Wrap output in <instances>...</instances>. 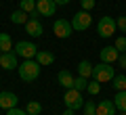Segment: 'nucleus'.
<instances>
[{"label":"nucleus","mask_w":126,"mask_h":115,"mask_svg":"<svg viewBox=\"0 0 126 115\" xmlns=\"http://www.w3.org/2000/svg\"><path fill=\"white\" fill-rule=\"evenodd\" d=\"M17 71H19V77H21L23 82H34V80H38V75H40V63H38L36 59H25V61L17 67Z\"/></svg>","instance_id":"1"},{"label":"nucleus","mask_w":126,"mask_h":115,"mask_svg":"<svg viewBox=\"0 0 126 115\" xmlns=\"http://www.w3.org/2000/svg\"><path fill=\"white\" fill-rule=\"evenodd\" d=\"M63 102H65V107H67V109L78 111V109H82V107H84L86 101L82 98V92H80V90L69 88V90H65V94H63Z\"/></svg>","instance_id":"2"},{"label":"nucleus","mask_w":126,"mask_h":115,"mask_svg":"<svg viewBox=\"0 0 126 115\" xmlns=\"http://www.w3.org/2000/svg\"><path fill=\"white\" fill-rule=\"evenodd\" d=\"M113 67L109 63H99V65H93V77L99 84H105V82H111L113 80Z\"/></svg>","instance_id":"3"},{"label":"nucleus","mask_w":126,"mask_h":115,"mask_svg":"<svg viewBox=\"0 0 126 115\" xmlns=\"http://www.w3.org/2000/svg\"><path fill=\"white\" fill-rule=\"evenodd\" d=\"M116 31H118V25H116V19L113 17H101L99 19V23H97V34L101 38H111Z\"/></svg>","instance_id":"4"},{"label":"nucleus","mask_w":126,"mask_h":115,"mask_svg":"<svg viewBox=\"0 0 126 115\" xmlns=\"http://www.w3.org/2000/svg\"><path fill=\"white\" fill-rule=\"evenodd\" d=\"M36 52H38V46L34 42H27V40H21L15 44V54L17 57H23V59H36Z\"/></svg>","instance_id":"5"},{"label":"nucleus","mask_w":126,"mask_h":115,"mask_svg":"<svg viewBox=\"0 0 126 115\" xmlns=\"http://www.w3.org/2000/svg\"><path fill=\"white\" fill-rule=\"evenodd\" d=\"M90 23H93V17H90L88 11H78V13L74 15V19H72L74 31H84V29H88Z\"/></svg>","instance_id":"6"},{"label":"nucleus","mask_w":126,"mask_h":115,"mask_svg":"<svg viewBox=\"0 0 126 115\" xmlns=\"http://www.w3.org/2000/svg\"><path fill=\"white\" fill-rule=\"evenodd\" d=\"M53 31H55V36H57V38H61V40L69 38V36L74 34L72 21H67V19H57V21L53 23Z\"/></svg>","instance_id":"7"},{"label":"nucleus","mask_w":126,"mask_h":115,"mask_svg":"<svg viewBox=\"0 0 126 115\" xmlns=\"http://www.w3.org/2000/svg\"><path fill=\"white\" fill-rule=\"evenodd\" d=\"M36 11L42 17H53L57 11V4H55V0H36Z\"/></svg>","instance_id":"8"},{"label":"nucleus","mask_w":126,"mask_h":115,"mask_svg":"<svg viewBox=\"0 0 126 115\" xmlns=\"http://www.w3.org/2000/svg\"><path fill=\"white\" fill-rule=\"evenodd\" d=\"M25 31L32 36V38H40L42 34H44V27H42V21L38 17H30L25 23Z\"/></svg>","instance_id":"9"},{"label":"nucleus","mask_w":126,"mask_h":115,"mask_svg":"<svg viewBox=\"0 0 126 115\" xmlns=\"http://www.w3.org/2000/svg\"><path fill=\"white\" fill-rule=\"evenodd\" d=\"M118 57H120V50H118L116 46H105V48H101V52H99L101 63H109V65L118 63Z\"/></svg>","instance_id":"10"},{"label":"nucleus","mask_w":126,"mask_h":115,"mask_svg":"<svg viewBox=\"0 0 126 115\" xmlns=\"http://www.w3.org/2000/svg\"><path fill=\"white\" fill-rule=\"evenodd\" d=\"M0 67L4 71H13V69H17L19 67V63H17V54L11 50V52H2L0 54Z\"/></svg>","instance_id":"11"},{"label":"nucleus","mask_w":126,"mask_h":115,"mask_svg":"<svg viewBox=\"0 0 126 115\" xmlns=\"http://www.w3.org/2000/svg\"><path fill=\"white\" fill-rule=\"evenodd\" d=\"M17 94L15 92H9V90H4V92H0V109H4V111H9V109H13V107H17Z\"/></svg>","instance_id":"12"},{"label":"nucleus","mask_w":126,"mask_h":115,"mask_svg":"<svg viewBox=\"0 0 126 115\" xmlns=\"http://www.w3.org/2000/svg\"><path fill=\"white\" fill-rule=\"evenodd\" d=\"M116 105H113V101H101L99 105H97V115H118L116 113Z\"/></svg>","instance_id":"13"},{"label":"nucleus","mask_w":126,"mask_h":115,"mask_svg":"<svg viewBox=\"0 0 126 115\" xmlns=\"http://www.w3.org/2000/svg\"><path fill=\"white\" fill-rule=\"evenodd\" d=\"M57 82H59V84H61V86H63L65 90L74 88V75L69 73V71H65V69H63V71H59V73H57Z\"/></svg>","instance_id":"14"},{"label":"nucleus","mask_w":126,"mask_h":115,"mask_svg":"<svg viewBox=\"0 0 126 115\" xmlns=\"http://www.w3.org/2000/svg\"><path fill=\"white\" fill-rule=\"evenodd\" d=\"M36 61L40 63V67L53 65V63H55V54L48 52V50H38V52H36Z\"/></svg>","instance_id":"15"},{"label":"nucleus","mask_w":126,"mask_h":115,"mask_svg":"<svg viewBox=\"0 0 126 115\" xmlns=\"http://www.w3.org/2000/svg\"><path fill=\"white\" fill-rule=\"evenodd\" d=\"M27 19H30V15H27L25 11H21V9H17V11L11 13V21H13L15 25H25Z\"/></svg>","instance_id":"16"},{"label":"nucleus","mask_w":126,"mask_h":115,"mask_svg":"<svg viewBox=\"0 0 126 115\" xmlns=\"http://www.w3.org/2000/svg\"><path fill=\"white\" fill-rule=\"evenodd\" d=\"M78 75H82L86 80L93 75V65H90V61H80L78 63Z\"/></svg>","instance_id":"17"},{"label":"nucleus","mask_w":126,"mask_h":115,"mask_svg":"<svg viewBox=\"0 0 126 115\" xmlns=\"http://www.w3.org/2000/svg\"><path fill=\"white\" fill-rule=\"evenodd\" d=\"M13 50V40L9 34H0V52H11Z\"/></svg>","instance_id":"18"},{"label":"nucleus","mask_w":126,"mask_h":115,"mask_svg":"<svg viewBox=\"0 0 126 115\" xmlns=\"http://www.w3.org/2000/svg\"><path fill=\"white\" fill-rule=\"evenodd\" d=\"M113 105H116L118 111H126V90H120L113 96Z\"/></svg>","instance_id":"19"},{"label":"nucleus","mask_w":126,"mask_h":115,"mask_svg":"<svg viewBox=\"0 0 126 115\" xmlns=\"http://www.w3.org/2000/svg\"><path fill=\"white\" fill-rule=\"evenodd\" d=\"M25 111H27L30 115H40V113H42V105H40L38 101H27Z\"/></svg>","instance_id":"20"},{"label":"nucleus","mask_w":126,"mask_h":115,"mask_svg":"<svg viewBox=\"0 0 126 115\" xmlns=\"http://www.w3.org/2000/svg\"><path fill=\"white\" fill-rule=\"evenodd\" d=\"M19 9L25 11L27 15L36 13V0H21V2H19Z\"/></svg>","instance_id":"21"},{"label":"nucleus","mask_w":126,"mask_h":115,"mask_svg":"<svg viewBox=\"0 0 126 115\" xmlns=\"http://www.w3.org/2000/svg\"><path fill=\"white\" fill-rule=\"evenodd\" d=\"M113 88L120 92V90H126V75H113Z\"/></svg>","instance_id":"22"},{"label":"nucleus","mask_w":126,"mask_h":115,"mask_svg":"<svg viewBox=\"0 0 126 115\" xmlns=\"http://www.w3.org/2000/svg\"><path fill=\"white\" fill-rule=\"evenodd\" d=\"M86 86H88V80L86 77H82V75H78V77H74V88L80 90V92H84Z\"/></svg>","instance_id":"23"},{"label":"nucleus","mask_w":126,"mask_h":115,"mask_svg":"<svg viewBox=\"0 0 126 115\" xmlns=\"http://www.w3.org/2000/svg\"><path fill=\"white\" fill-rule=\"evenodd\" d=\"M86 92H88V94H93V96H97V94L101 92V84H99L97 80L88 82V86H86Z\"/></svg>","instance_id":"24"},{"label":"nucleus","mask_w":126,"mask_h":115,"mask_svg":"<svg viewBox=\"0 0 126 115\" xmlns=\"http://www.w3.org/2000/svg\"><path fill=\"white\" fill-rule=\"evenodd\" d=\"M113 46L120 50V54H122V52H126V36H118L116 42H113Z\"/></svg>","instance_id":"25"},{"label":"nucleus","mask_w":126,"mask_h":115,"mask_svg":"<svg viewBox=\"0 0 126 115\" xmlns=\"http://www.w3.org/2000/svg\"><path fill=\"white\" fill-rule=\"evenodd\" d=\"M82 109H84V115H93V113H97V105H94L93 101H86Z\"/></svg>","instance_id":"26"},{"label":"nucleus","mask_w":126,"mask_h":115,"mask_svg":"<svg viewBox=\"0 0 126 115\" xmlns=\"http://www.w3.org/2000/svg\"><path fill=\"white\" fill-rule=\"evenodd\" d=\"M94 4H97V0H80L82 11H90V9H94Z\"/></svg>","instance_id":"27"},{"label":"nucleus","mask_w":126,"mask_h":115,"mask_svg":"<svg viewBox=\"0 0 126 115\" xmlns=\"http://www.w3.org/2000/svg\"><path fill=\"white\" fill-rule=\"evenodd\" d=\"M116 25H118V29H120L122 34H126V17H124V15L116 19Z\"/></svg>","instance_id":"28"},{"label":"nucleus","mask_w":126,"mask_h":115,"mask_svg":"<svg viewBox=\"0 0 126 115\" xmlns=\"http://www.w3.org/2000/svg\"><path fill=\"white\" fill-rule=\"evenodd\" d=\"M6 115H30L25 109H17V107H13V109L6 111Z\"/></svg>","instance_id":"29"},{"label":"nucleus","mask_w":126,"mask_h":115,"mask_svg":"<svg viewBox=\"0 0 126 115\" xmlns=\"http://www.w3.org/2000/svg\"><path fill=\"white\" fill-rule=\"evenodd\" d=\"M118 65H120L122 69H126V52H122L120 57H118Z\"/></svg>","instance_id":"30"},{"label":"nucleus","mask_w":126,"mask_h":115,"mask_svg":"<svg viewBox=\"0 0 126 115\" xmlns=\"http://www.w3.org/2000/svg\"><path fill=\"white\" fill-rule=\"evenodd\" d=\"M69 2H72V0H55V4H57V6H67Z\"/></svg>","instance_id":"31"},{"label":"nucleus","mask_w":126,"mask_h":115,"mask_svg":"<svg viewBox=\"0 0 126 115\" xmlns=\"http://www.w3.org/2000/svg\"><path fill=\"white\" fill-rule=\"evenodd\" d=\"M65 115H76V111H72V109H67V111H65Z\"/></svg>","instance_id":"32"},{"label":"nucleus","mask_w":126,"mask_h":115,"mask_svg":"<svg viewBox=\"0 0 126 115\" xmlns=\"http://www.w3.org/2000/svg\"><path fill=\"white\" fill-rule=\"evenodd\" d=\"M118 115H126V111H120V113H118Z\"/></svg>","instance_id":"33"},{"label":"nucleus","mask_w":126,"mask_h":115,"mask_svg":"<svg viewBox=\"0 0 126 115\" xmlns=\"http://www.w3.org/2000/svg\"><path fill=\"white\" fill-rule=\"evenodd\" d=\"M57 115H65V113H57Z\"/></svg>","instance_id":"34"},{"label":"nucleus","mask_w":126,"mask_h":115,"mask_svg":"<svg viewBox=\"0 0 126 115\" xmlns=\"http://www.w3.org/2000/svg\"><path fill=\"white\" fill-rule=\"evenodd\" d=\"M93 115H97V113H93Z\"/></svg>","instance_id":"35"},{"label":"nucleus","mask_w":126,"mask_h":115,"mask_svg":"<svg viewBox=\"0 0 126 115\" xmlns=\"http://www.w3.org/2000/svg\"><path fill=\"white\" fill-rule=\"evenodd\" d=\"M0 54H2V52H0Z\"/></svg>","instance_id":"36"}]
</instances>
